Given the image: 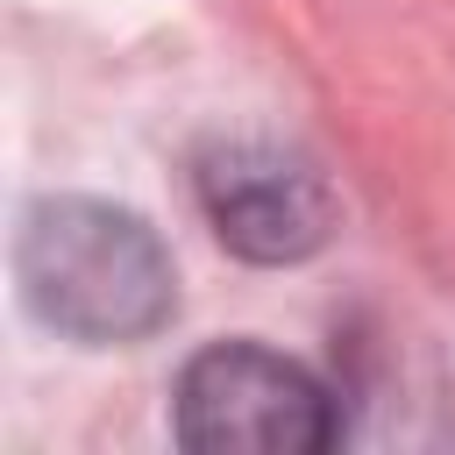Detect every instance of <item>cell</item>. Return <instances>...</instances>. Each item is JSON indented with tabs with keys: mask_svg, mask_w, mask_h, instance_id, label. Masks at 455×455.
<instances>
[{
	"mask_svg": "<svg viewBox=\"0 0 455 455\" xmlns=\"http://www.w3.org/2000/svg\"><path fill=\"white\" fill-rule=\"evenodd\" d=\"M14 277L28 313L85 348L142 341L178 306L156 228L107 199H36L14 235Z\"/></svg>",
	"mask_w": 455,
	"mask_h": 455,
	"instance_id": "obj_1",
	"label": "cell"
},
{
	"mask_svg": "<svg viewBox=\"0 0 455 455\" xmlns=\"http://www.w3.org/2000/svg\"><path fill=\"white\" fill-rule=\"evenodd\" d=\"M334 427L327 384L256 341L199 348L178 377V441L199 455H313Z\"/></svg>",
	"mask_w": 455,
	"mask_h": 455,
	"instance_id": "obj_2",
	"label": "cell"
},
{
	"mask_svg": "<svg viewBox=\"0 0 455 455\" xmlns=\"http://www.w3.org/2000/svg\"><path fill=\"white\" fill-rule=\"evenodd\" d=\"M199 206L213 235L249 263H299L334 235V192L277 142H220L199 164Z\"/></svg>",
	"mask_w": 455,
	"mask_h": 455,
	"instance_id": "obj_3",
	"label": "cell"
}]
</instances>
